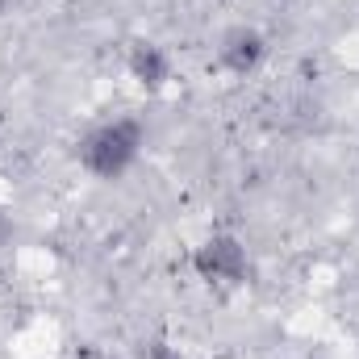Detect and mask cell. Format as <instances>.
<instances>
[{"label": "cell", "mask_w": 359, "mask_h": 359, "mask_svg": "<svg viewBox=\"0 0 359 359\" xmlns=\"http://www.w3.org/2000/svg\"><path fill=\"white\" fill-rule=\"evenodd\" d=\"M0 121H4V104H0Z\"/></svg>", "instance_id": "cell-8"}, {"label": "cell", "mask_w": 359, "mask_h": 359, "mask_svg": "<svg viewBox=\"0 0 359 359\" xmlns=\"http://www.w3.org/2000/svg\"><path fill=\"white\" fill-rule=\"evenodd\" d=\"M142 359H184V355H180V351H172L168 343H151V347H147V355H142Z\"/></svg>", "instance_id": "cell-5"}, {"label": "cell", "mask_w": 359, "mask_h": 359, "mask_svg": "<svg viewBox=\"0 0 359 359\" xmlns=\"http://www.w3.org/2000/svg\"><path fill=\"white\" fill-rule=\"evenodd\" d=\"M192 271L201 280H209V284H243L247 271H251L243 238H234V234H209L192 251Z\"/></svg>", "instance_id": "cell-2"}, {"label": "cell", "mask_w": 359, "mask_h": 359, "mask_svg": "<svg viewBox=\"0 0 359 359\" xmlns=\"http://www.w3.org/2000/svg\"><path fill=\"white\" fill-rule=\"evenodd\" d=\"M126 67L147 92H159L172 80V55L159 42H134L130 55H126Z\"/></svg>", "instance_id": "cell-4"}, {"label": "cell", "mask_w": 359, "mask_h": 359, "mask_svg": "<svg viewBox=\"0 0 359 359\" xmlns=\"http://www.w3.org/2000/svg\"><path fill=\"white\" fill-rule=\"evenodd\" d=\"M8 238H13V217L0 209V247H8Z\"/></svg>", "instance_id": "cell-6"}, {"label": "cell", "mask_w": 359, "mask_h": 359, "mask_svg": "<svg viewBox=\"0 0 359 359\" xmlns=\"http://www.w3.org/2000/svg\"><path fill=\"white\" fill-rule=\"evenodd\" d=\"M4 8H8V0H0V17H4Z\"/></svg>", "instance_id": "cell-7"}, {"label": "cell", "mask_w": 359, "mask_h": 359, "mask_svg": "<svg viewBox=\"0 0 359 359\" xmlns=\"http://www.w3.org/2000/svg\"><path fill=\"white\" fill-rule=\"evenodd\" d=\"M142 142H147V130L138 117H109V121H96L80 138L76 159L96 180H121L142 155Z\"/></svg>", "instance_id": "cell-1"}, {"label": "cell", "mask_w": 359, "mask_h": 359, "mask_svg": "<svg viewBox=\"0 0 359 359\" xmlns=\"http://www.w3.org/2000/svg\"><path fill=\"white\" fill-rule=\"evenodd\" d=\"M268 59V38L255 25H230L217 38V63L230 76H251L259 63Z\"/></svg>", "instance_id": "cell-3"}]
</instances>
